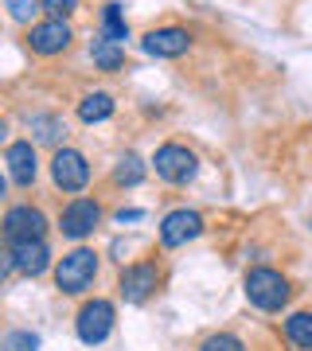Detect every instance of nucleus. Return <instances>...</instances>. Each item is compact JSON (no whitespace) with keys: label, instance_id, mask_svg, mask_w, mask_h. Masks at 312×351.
Masks as SVG:
<instances>
[{"label":"nucleus","instance_id":"nucleus-1","mask_svg":"<svg viewBox=\"0 0 312 351\" xmlns=\"http://www.w3.org/2000/svg\"><path fill=\"white\" fill-rule=\"evenodd\" d=\"M242 293H246V301L258 308V313H281L293 297V285H289V277L281 269H269V265H254L246 269L242 277Z\"/></svg>","mask_w":312,"mask_h":351},{"label":"nucleus","instance_id":"nucleus-2","mask_svg":"<svg viewBox=\"0 0 312 351\" xmlns=\"http://www.w3.org/2000/svg\"><path fill=\"white\" fill-rule=\"evenodd\" d=\"M98 269H101V254L90 250V246H75L55 262V289L67 293V297H82L98 281Z\"/></svg>","mask_w":312,"mask_h":351},{"label":"nucleus","instance_id":"nucleus-3","mask_svg":"<svg viewBox=\"0 0 312 351\" xmlns=\"http://www.w3.org/2000/svg\"><path fill=\"white\" fill-rule=\"evenodd\" d=\"M152 172H156V180H164V184L184 188V184H191L195 172H200V156L187 149V145H180V141H168V145H160V149L152 152Z\"/></svg>","mask_w":312,"mask_h":351},{"label":"nucleus","instance_id":"nucleus-4","mask_svg":"<svg viewBox=\"0 0 312 351\" xmlns=\"http://www.w3.org/2000/svg\"><path fill=\"white\" fill-rule=\"evenodd\" d=\"M164 274H160V262L156 258H145V262H133L125 265L121 277H117V293H121L125 304H145L149 297H156Z\"/></svg>","mask_w":312,"mask_h":351},{"label":"nucleus","instance_id":"nucleus-5","mask_svg":"<svg viewBox=\"0 0 312 351\" xmlns=\"http://www.w3.org/2000/svg\"><path fill=\"white\" fill-rule=\"evenodd\" d=\"M51 184L59 191H67V195H78V191H86L90 184V160L82 156L78 149H67V145H59V149L51 152Z\"/></svg>","mask_w":312,"mask_h":351},{"label":"nucleus","instance_id":"nucleus-6","mask_svg":"<svg viewBox=\"0 0 312 351\" xmlns=\"http://www.w3.org/2000/svg\"><path fill=\"white\" fill-rule=\"evenodd\" d=\"M47 226H51L47 215L39 211V207H32V203H16V207H8L4 219H0V234H4L8 246H16V242L47 239Z\"/></svg>","mask_w":312,"mask_h":351},{"label":"nucleus","instance_id":"nucleus-7","mask_svg":"<svg viewBox=\"0 0 312 351\" xmlns=\"http://www.w3.org/2000/svg\"><path fill=\"white\" fill-rule=\"evenodd\" d=\"M113 320H117V308H113L110 301L94 297V301H86L75 313V332H78V339H82L86 348H98V343H106V339H110Z\"/></svg>","mask_w":312,"mask_h":351},{"label":"nucleus","instance_id":"nucleus-8","mask_svg":"<svg viewBox=\"0 0 312 351\" xmlns=\"http://www.w3.org/2000/svg\"><path fill=\"white\" fill-rule=\"evenodd\" d=\"M101 203L98 199H71L67 207H62V215H59V234L62 239H71V242H82V239H90L94 230L101 226Z\"/></svg>","mask_w":312,"mask_h":351},{"label":"nucleus","instance_id":"nucleus-9","mask_svg":"<svg viewBox=\"0 0 312 351\" xmlns=\"http://www.w3.org/2000/svg\"><path fill=\"white\" fill-rule=\"evenodd\" d=\"M27 51L32 55H43V59H51V55H62V51L75 43V32H71V20H55V16H47V20H39V24L27 27Z\"/></svg>","mask_w":312,"mask_h":351},{"label":"nucleus","instance_id":"nucleus-10","mask_svg":"<svg viewBox=\"0 0 312 351\" xmlns=\"http://www.w3.org/2000/svg\"><path fill=\"white\" fill-rule=\"evenodd\" d=\"M191 32L187 27H176V24H168V27H152V32H145L141 36V51L145 55H152V59H180V55H187L191 51Z\"/></svg>","mask_w":312,"mask_h":351},{"label":"nucleus","instance_id":"nucleus-11","mask_svg":"<svg viewBox=\"0 0 312 351\" xmlns=\"http://www.w3.org/2000/svg\"><path fill=\"white\" fill-rule=\"evenodd\" d=\"M203 234V215L191 211V207H176L160 219V246L176 250V246H187Z\"/></svg>","mask_w":312,"mask_h":351},{"label":"nucleus","instance_id":"nucleus-12","mask_svg":"<svg viewBox=\"0 0 312 351\" xmlns=\"http://www.w3.org/2000/svg\"><path fill=\"white\" fill-rule=\"evenodd\" d=\"M4 164H8V176L20 188H32L39 176V156H36V141H12L4 149Z\"/></svg>","mask_w":312,"mask_h":351},{"label":"nucleus","instance_id":"nucleus-13","mask_svg":"<svg viewBox=\"0 0 312 351\" xmlns=\"http://www.w3.org/2000/svg\"><path fill=\"white\" fill-rule=\"evenodd\" d=\"M8 254H12V269L20 277H39L51 269V246L47 239H36V242H16V246H8Z\"/></svg>","mask_w":312,"mask_h":351},{"label":"nucleus","instance_id":"nucleus-14","mask_svg":"<svg viewBox=\"0 0 312 351\" xmlns=\"http://www.w3.org/2000/svg\"><path fill=\"white\" fill-rule=\"evenodd\" d=\"M113 110H117V101H113L110 90H90L78 98V121L82 125H98V121H110Z\"/></svg>","mask_w":312,"mask_h":351},{"label":"nucleus","instance_id":"nucleus-15","mask_svg":"<svg viewBox=\"0 0 312 351\" xmlns=\"http://www.w3.org/2000/svg\"><path fill=\"white\" fill-rule=\"evenodd\" d=\"M281 336H285V343H293L297 351H312V313L309 308L289 313L285 324H281Z\"/></svg>","mask_w":312,"mask_h":351},{"label":"nucleus","instance_id":"nucleus-16","mask_svg":"<svg viewBox=\"0 0 312 351\" xmlns=\"http://www.w3.org/2000/svg\"><path fill=\"white\" fill-rule=\"evenodd\" d=\"M145 172H149V164L141 160L137 152H125V156H117L110 180L117 184V188H137L141 180H145Z\"/></svg>","mask_w":312,"mask_h":351},{"label":"nucleus","instance_id":"nucleus-17","mask_svg":"<svg viewBox=\"0 0 312 351\" xmlns=\"http://www.w3.org/2000/svg\"><path fill=\"white\" fill-rule=\"evenodd\" d=\"M27 129H32L36 141H43V145H59V141L67 137V121H62L59 113H32V117H27Z\"/></svg>","mask_w":312,"mask_h":351},{"label":"nucleus","instance_id":"nucleus-18","mask_svg":"<svg viewBox=\"0 0 312 351\" xmlns=\"http://www.w3.org/2000/svg\"><path fill=\"white\" fill-rule=\"evenodd\" d=\"M90 59H94V66L98 71H106V75H117L125 66V47H117V43H110V39H94L90 43Z\"/></svg>","mask_w":312,"mask_h":351},{"label":"nucleus","instance_id":"nucleus-19","mask_svg":"<svg viewBox=\"0 0 312 351\" xmlns=\"http://www.w3.org/2000/svg\"><path fill=\"white\" fill-rule=\"evenodd\" d=\"M101 39H110V43H117V47L129 39V24H125L121 4H117V0H110V4L101 8Z\"/></svg>","mask_w":312,"mask_h":351},{"label":"nucleus","instance_id":"nucleus-20","mask_svg":"<svg viewBox=\"0 0 312 351\" xmlns=\"http://www.w3.org/2000/svg\"><path fill=\"white\" fill-rule=\"evenodd\" d=\"M0 351H39V336L16 328V332H8V336L0 339Z\"/></svg>","mask_w":312,"mask_h":351},{"label":"nucleus","instance_id":"nucleus-21","mask_svg":"<svg viewBox=\"0 0 312 351\" xmlns=\"http://www.w3.org/2000/svg\"><path fill=\"white\" fill-rule=\"evenodd\" d=\"M200 351H246V343H242L235 332H211V336L200 343Z\"/></svg>","mask_w":312,"mask_h":351},{"label":"nucleus","instance_id":"nucleus-22","mask_svg":"<svg viewBox=\"0 0 312 351\" xmlns=\"http://www.w3.org/2000/svg\"><path fill=\"white\" fill-rule=\"evenodd\" d=\"M39 8L47 16H55V20H67V16L78 12V0H39Z\"/></svg>","mask_w":312,"mask_h":351},{"label":"nucleus","instance_id":"nucleus-23","mask_svg":"<svg viewBox=\"0 0 312 351\" xmlns=\"http://www.w3.org/2000/svg\"><path fill=\"white\" fill-rule=\"evenodd\" d=\"M8 12H12V20H20V24H32V16L39 12V0H8Z\"/></svg>","mask_w":312,"mask_h":351},{"label":"nucleus","instance_id":"nucleus-24","mask_svg":"<svg viewBox=\"0 0 312 351\" xmlns=\"http://www.w3.org/2000/svg\"><path fill=\"white\" fill-rule=\"evenodd\" d=\"M8 274H12V254H8V250H0V285L8 281Z\"/></svg>","mask_w":312,"mask_h":351},{"label":"nucleus","instance_id":"nucleus-25","mask_svg":"<svg viewBox=\"0 0 312 351\" xmlns=\"http://www.w3.org/2000/svg\"><path fill=\"white\" fill-rule=\"evenodd\" d=\"M141 211H117V223H137Z\"/></svg>","mask_w":312,"mask_h":351},{"label":"nucleus","instance_id":"nucleus-26","mask_svg":"<svg viewBox=\"0 0 312 351\" xmlns=\"http://www.w3.org/2000/svg\"><path fill=\"white\" fill-rule=\"evenodd\" d=\"M4 141H8V121L0 117V145H4Z\"/></svg>","mask_w":312,"mask_h":351},{"label":"nucleus","instance_id":"nucleus-27","mask_svg":"<svg viewBox=\"0 0 312 351\" xmlns=\"http://www.w3.org/2000/svg\"><path fill=\"white\" fill-rule=\"evenodd\" d=\"M4 195H8V180H4V176H0V199H4Z\"/></svg>","mask_w":312,"mask_h":351}]
</instances>
